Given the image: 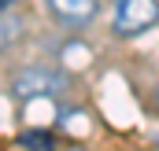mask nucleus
I'll list each match as a JSON object with an SVG mask.
<instances>
[{"instance_id":"obj_1","label":"nucleus","mask_w":159,"mask_h":151,"mask_svg":"<svg viewBox=\"0 0 159 151\" xmlns=\"http://www.w3.org/2000/svg\"><path fill=\"white\" fill-rule=\"evenodd\" d=\"M67 88H70V77L52 67H26L11 81L15 100H52V96H63Z\"/></svg>"},{"instance_id":"obj_2","label":"nucleus","mask_w":159,"mask_h":151,"mask_svg":"<svg viewBox=\"0 0 159 151\" xmlns=\"http://www.w3.org/2000/svg\"><path fill=\"white\" fill-rule=\"evenodd\" d=\"M159 22V0H115L111 30L119 37H137Z\"/></svg>"},{"instance_id":"obj_3","label":"nucleus","mask_w":159,"mask_h":151,"mask_svg":"<svg viewBox=\"0 0 159 151\" xmlns=\"http://www.w3.org/2000/svg\"><path fill=\"white\" fill-rule=\"evenodd\" d=\"M100 4H104V0H48V11H52V19L63 22V26H85V22L96 19Z\"/></svg>"},{"instance_id":"obj_4","label":"nucleus","mask_w":159,"mask_h":151,"mask_svg":"<svg viewBox=\"0 0 159 151\" xmlns=\"http://www.w3.org/2000/svg\"><path fill=\"white\" fill-rule=\"evenodd\" d=\"M22 33V19L19 15H7V11H0V44H11V41H19Z\"/></svg>"},{"instance_id":"obj_5","label":"nucleus","mask_w":159,"mask_h":151,"mask_svg":"<svg viewBox=\"0 0 159 151\" xmlns=\"http://www.w3.org/2000/svg\"><path fill=\"white\" fill-rule=\"evenodd\" d=\"M22 148H30V151H52L56 140H52V133H44V129H30V133H22Z\"/></svg>"},{"instance_id":"obj_6","label":"nucleus","mask_w":159,"mask_h":151,"mask_svg":"<svg viewBox=\"0 0 159 151\" xmlns=\"http://www.w3.org/2000/svg\"><path fill=\"white\" fill-rule=\"evenodd\" d=\"M156 103H159V92H156Z\"/></svg>"}]
</instances>
